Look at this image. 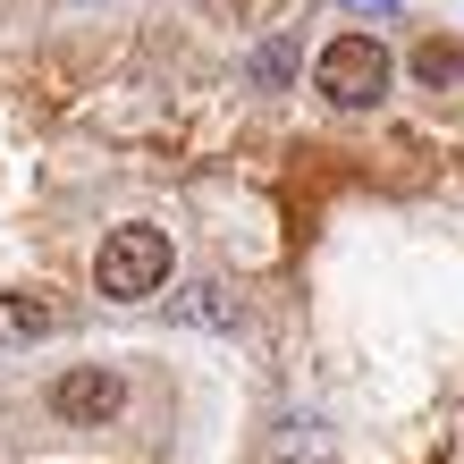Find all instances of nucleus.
I'll return each instance as SVG.
<instances>
[{
	"label": "nucleus",
	"instance_id": "nucleus-4",
	"mask_svg": "<svg viewBox=\"0 0 464 464\" xmlns=\"http://www.w3.org/2000/svg\"><path fill=\"white\" fill-rule=\"evenodd\" d=\"M51 321H60V313H51L43 295H0V346H25V338H43Z\"/></svg>",
	"mask_w": 464,
	"mask_h": 464
},
{
	"label": "nucleus",
	"instance_id": "nucleus-5",
	"mask_svg": "<svg viewBox=\"0 0 464 464\" xmlns=\"http://www.w3.org/2000/svg\"><path fill=\"white\" fill-rule=\"evenodd\" d=\"M295 68H304V51H295V43H262L254 60H245V76H254V85H287Z\"/></svg>",
	"mask_w": 464,
	"mask_h": 464
},
{
	"label": "nucleus",
	"instance_id": "nucleus-6",
	"mask_svg": "<svg viewBox=\"0 0 464 464\" xmlns=\"http://www.w3.org/2000/svg\"><path fill=\"white\" fill-rule=\"evenodd\" d=\"M414 76H422V85H456V76H464V51L456 43H422L414 51Z\"/></svg>",
	"mask_w": 464,
	"mask_h": 464
},
{
	"label": "nucleus",
	"instance_id": "nucleus-2",
	"mask_svg": "<svg viewBox=\"0 0 464 464\" xmlns=\"http://www.w3.org/2000/svg\"><path fill=\"white\" fill-rule=\"evenodd\" d=\"M389 76H397V60L372 34H338V43H321V60H313V85H321L330 111H372V102L389 93Z\"/></svg>",
	"mask_w": 464,
	"mask_h": 464
},
{
	"label": "nucleus",
	"instance_id": "nucleus-1",
	"mask_svg": "<svg viewBox=\"0 0 464 464\" xmlns=\"http://www.w3.org/2000/svg\"><path fill=\"white\" fill-rule=\"evenodd\" d=\"M93 287L111 295V304H144V295L169 287V237L144 228V220H127L102 237V254H93Z\"/></svg>",
	"mask_w": 464,
	"mask_h": 464
},
{
	"label": "nucleus",
	"instance_id": "nucleus-3",
	"mask_svg": "<svg viewBox=\"0 0 464 464\" xmlns=\"http://www.w3.org/2000/svg\"><path fill=\"white\" fill-rule=\"evenodd\" d=\"M119 405H127V380L119 372H102V363H76L51 380V422H68V430H102V422H119Z\"/></svg>",
	"mask_w": 464,
	"mask_h": 464
},
{
	"label": "nucleus",
	"instance_id": "nucleus-7",
	"mask_svg": "<svg viewBox=\"0 0 464 464\" xmlns=\"http://www.w3.org/2000/svg\"><path fill=\"white\" fill-rule=\"evenodd\" d=\"M354 9H397V0H354Z\"/></svg>",
	"mask_w": 464,
	"mask_h": 464
}]
</instances>
